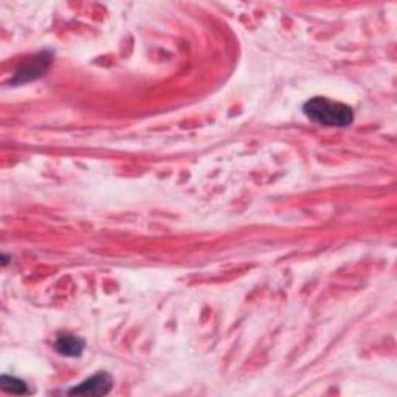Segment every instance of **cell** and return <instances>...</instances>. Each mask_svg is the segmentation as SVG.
Here are the masks:
<instances>
[{
  "label": "cell",
  "instance_id": "cell-1",
  "mask_svg": "<svg viewBox=\"0 0 397 397\" xmlns=\"http://www.w3.org/2000/svg\"><path fill=\"white\" fill-rule=\"evenodd\" d=\"M303 112L310 121L326 127H348L354 121L353 107L323 96H314L306 101Z\"/></svg>",
  "mask_w": 397,
  "mask_h": 397
},
{
  "label": "cell",
  "instance_id": "cell-2",
  "mask_svg": "<svg viewBox=\"0 0 397 397\" xmlns=\"http://www.w3.org/2000/svg\"><path fill=\"white\" fill-rule=\"evenodd\" d=\"M114 388V377L106 371L96 373L92 377H89L80 385L69 389V394H87V396H106Z\"/></svg>",
  "mask_w": 397,
  "mask_h": 397
},
{
  "label": "cell",
  "instance_id": "cell-3",
  "mask_svg": "<svg viewBox=\"0 0 397 397\" xmlns=\"http://www.w3.org/2000/svg\"><path fill=\"white\" fill-rule=\"evenodd\" d=\"M50 61H51V56L48 53H42L36 56L35 61L28 62L27 66H24L17 70L16 78H15V84H24V82H28L31 80H36V78L42 76V73L47 71L48 66H50Z\"/></svg>",
  "mask_w": 397,
  "mask_h": 397
},
{
  "label": "cell",
  "instance_id": "cell-4",
  "mask_svg": "<svg viewBox=\"0 0 397 397\" xmlns=\"http://www.w3.org/2000/svg\"><path fill=\"white\" fill-rule=\"evenodd\" d=\"M84 348H86V343L82 338L71 334H61L55 342L56 353L66 357H81Z\"/></svg>",
  "mask_w": 397,
  "mask_h": 397
},
{
  "label": "cell",
  "instance_id": "cell-5",
  "mask_svg": "<svg viewBox=\"0 0 397 397\" xmlns=\"http://www.w3.org/2000/svg\"><path fill=\"white\" fill-rule=\"evenodd\" d=\"M0 387H2L3 391L11 393V394H19V396L30 394L27 383L12 376H2V385Z\"/></svg>",
  "mask_w": 397,
  "mask_h": 397
},
{
  "label": "cell",
  "instance_id": "cell-6",
  "mask_svg": "<svg viewBox=\"0 0 397 397\" xmlns=\"http://www.w3.org/2000/svg\"><path fill=\"white\" fill-rule=\"evenodd\" d=\"M2 259H3V261H2V265H6V264H8V256L3 255V258H2Z\"/></svg>",
  "mask_w": 397,
  "mask_h": 397
}]
</instances>
